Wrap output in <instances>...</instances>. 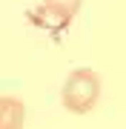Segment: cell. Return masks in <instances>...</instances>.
<instances>
[{"label": "cell", "mask_w": 126, "mask_h": 129, "mask_svg": "<svg viewBox=\"0 0 126 129\" xmlns=\"http://www.w3.org/2000/svg\"><path fill=\"white\" fill-rule=\"evenodd\" d=\"M26 106L17 98H3L0 101V129H23Z\"/></svg>", "instance_id": "3957f363"}, {"label": "cell", "mask_w": 126, "mask_h": 129, "mask_svg": "<svg viewBox=\"0 0 126 129\" xmlns=\"http://www.w3.org/2000/svg\"><path fill=\"white\" fill-rule=\"evenodd\" d=\"M98 101H100V78L92 69L80 66L66 78L63 92H60L63 109L75 112V115H86V112H92L98 106Z\"/></svg>", "instance_id": "6da1fadb"}, {"label": "cell", "mask_w": 126, "mask_h": 129, "mask_svg": "<svg viewBox=\"0 0 126 129\" xmlns=\"http://www.w3.org/2000/svg\"><path fill=\"white\" fill-rule=\"evenodd\" d=\"M80 9V0H43L40 12L49 17V23H55L57 29L69 26L75 20V14Z\"/></svg>", "instance_id": "7a4b0ae2"}]
</instances>
